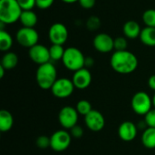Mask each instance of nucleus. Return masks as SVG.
Here are the masks:
<instances>
[{
  "label": "nucleus",
  "mask_w": 155,
  "mask_h": 155,
  "mask_svg": "<svg viewBox=\"0 0 155 155\" xmlns=\"http://www.w3.org/2000/svg\"><path fill=\"white\" fill-rule=\"evenodd\" d=\"M85 56L77 47L70 46L65 48L62 63L64 66L72 72H76L84 67Z\"/></svg>",
  "instance_id": "20e7f679"
},
{
  "label": "nucleus",
  "mask_w": 155,
  "mask_h": 155,
  "mask_svg": "<svg viewBox=\"0 0 155 155\" xmlns=\"http://www.w3.org/2000/svg\"><path fill=\"white\" fill-rule=\"evenodd\" d=\"M114 46L115 51H124L127 50L128 46V42L125 36H118L114 38Z\"/></svg>",
  "instance_id": "bb28decb"
},
{
  "label": "nucleus",
  "mask_w": 155,
  "mask_h": 155,
  "mask_svg": "<svg viewBox=\"0 0 155 155\" xmlns=\"http://www.w3.org/2000/svg\"><path fill=\"white\" fill-rule=\"evenodd\" d=\"M145 26L155 27V9H147L143 12L142 16Z\"/></svg>",
  "instance_id": "b1692460"
},
{
  "label": "nucleus",
  "mask_w": 155,
  "mask_h": 155,
  "mask_svg": "<svg viewBox=\"0 0 155 155\" xmlns=\"http://www.w3.org/2000/svg\"><path fill=\"white\" fill-rule=\"evenodd\" d=\"M50 140V148L54 152L60 153L68 149L72 142V136L66 130H58L51 135Z\"/></svg>",
  "instance_id": "6e6552de"
},
{
  "label": "nucleus",
  "mask_w": 155,
  "mask_h": 155,
  "mask_svg": "<svg viewBox=\"0 0 155 155\" xmlns=\"http://www.w3.org/2000/svg\"><path fill=\"white\" fill-rule=\"evenodd\" d=\"M54 2V0H36V7L42 10H45L50 8Z\"/></svg>",
  "instance_id": "2f4dec72"
},
{
  "label": "nucleus",
  "mask_w": 155,
  "mask_h": 155,
  "mask_svg": "<svg viewBox=\"0 0 155 155\" xmlns=\"http://www.w3.org/2000/svg\"><path fill=\"white\" fill-rule=\"evenodd\" d=\"M94 64V59L92 56H87L85 57V61H84V67L86 68H90Z\"/></svg>",
  "instance_id": "72a5a7b5"
},
{
  "label": "nucleus",
  "mask_w": 155,
  "mask_h": 155,
  "mask_svg": "<svg viewBox=\"0 0 155 155\" xmlns=\"http://www.w3.org/2000/svg\"><path fill=\"white\" fill-rule=\"evenodd\" d=\"M79 114L72 106L63 107L58 114V121L61 126L65 130H70L77 124Z\"/></svg>",
  "instance_id": "1a4fd4ad"
},
{
  "label": "nucleus",
  "mask_w": 155,
  "mask_h": 155,
  "mask_svg": "<svg viewBox=\"0 0 155 155\" xmlns=\"http://www.w3.org/2000/svg\"><path fill=\"white\" fill-rule=\"evenodd\" d=\"M142 143L147 149H155V128L147 127L142 134Z\"/></svg>",
  "instance_id": "412c9836"
},
{
  "label": "nucleus",
  "mask_w": 155,
  "mask_h": 155,
  "mask_svg": "<svg viewBox=\"0 0 155 155\" xmlns=\"http://www.w3.org/2000/svg\"><path fill=\"white\" fill-rule=\"evenodd\" d=\"M65 49L61 45H54L52 44V45L49 47V53H50V58L53 61H62L64 54Z\"/></svg>",
  "instance_id": "5701e85b"
},
{
  "label": "nucleus",
  "mask_w": 155,
  "mask_h": 155,
  "mask_svg": "<svg viewBox=\"0 0 155 155\" xmlns=\"http://www.w3.org/2000/svg\"><path fill=\"white\" fill-rule=\"evenodd\" d=\"M70 134L72 137L74 138H81L84 135V130L81 126H79L78 124H76L75 126H74L73 128L70 129Z\"/></svg>",
  "instance_id": "7c9ffc66"
},
{
  "label": "nucleus",
  "mask_w": 155,
  "mask_h": 155,
  "mask_svg": "<svg viewBox=\"0 0 155 155\" xmlns=\"http://www.w3.org/2000/svg\"><path fill=\"white\" fill-rule=\"evenodd\" d=\"M138 128L133 122L126 121L120 124L118 128V134L124 142H132L137 136Z\"/></svg>",
  "instance_id": "2eb2a0df"
},
{
  "label": "nucleus",
  "mask_w": 155,
  "mask_h": 155,
  "mask_svg": "<svg viewBox=\"0 0 155 155\" xmlns=\"http://www.w3.org/2000/svg\"><path fill=\"white\" fill-rule=\"evenodd\" d=\"M110 64L114 71L121 74L134 73L138 67V58L136 55L128 51H114L111 56Z\"/></svg>",
  "instance_id": "f257e3e1"
},
{
  "label": "nucleus",
  "mask_w": 155,
  "mask_h": 155,
  "mask_svg": "<svg viewBox=\"0 0 155 155\" xmlns=\"http://www.w3.org/2000/svg\"><path fill=\"white\" fill-rule=\"evenodd\" d=\"M84 124L87 128L93 132H99L104 129L105 120L104 115L97 110H92L87 115L84 116Z\"/></svg>",
  "instance_id": "ddd939ff"
},
{
  "label": "nucleus",
  "mask_w": 155,
  "mask_h": 155,
  "mask_svg": "<svg viewBox=\"0 0 155 155\" xmlns=\"http://www.w3.org/2000/svg\"><path fill=\"white\" fill-rule=\"evenodd\" d=\"M75 109H76V111L78 112V114L80 115H84V116L87 115L93 110L92 104L87 100H81V101H79L76 104Z\"/></svg>",
  "instance_id": "393cba45"
},
{
  "label": "nucleus",
  "mask_w": 155,
  "mask_h": 155,
  "mask_svg": "<svg viewBox=\"0 0 155 155\" xmlns=\"http://www.w3.org/2000/svg\"><path fill=\"white\" fill-rule=\"evenodd\" d=\"M79 5L84 9H92L96 3V0H78Z\"/></svg>",
  "instance_id": "473e14b6"
},
{
  "label": "nucleus",
  "mask_w": 155,
  "mask_h": 155,
  "mask_svg": "<svg viewBox=\"0 0 155 155\" xmlns=\"http://www.w3.org/2000/svg\"><path fill=\"white\" fill-rule=\"evenodd\" d=\"M13 46V37L5 30H0V50L2 52H9Z\"/></svg>",
  "instance_id": "4be33fe9"
},
{
  "label": "nucleus",
  "mask_w": 155,
  "mask_h": 155,
  "mask_svg": "<svg viewBox=\"0 0 155 155\" xmlns=\"http://www.w3.org/2000/svg\"><path fill=\"white\" fill-rule=\"evenodd\" d=\"M15 39H16V42L21 46H24L26 48H31L32 46L38 44L39 34L35 28L22 26L16 32Z\"/></svg>",
  "instance_id": "423d86ee"
},
{
  "label": "nucleus",
  "mask_w": 155,
  "mask_h": 155,
  "mask_svg": "<svg viewBox=\"0 0 155 155\" xmlns=\"http://www.w3.org/2000/svg\"><path fill=\"white\" fill-rule=\"evenodd\" d=\"M123 32L126 38L129 39H136L140 37L142 28L138 22L135 20H129L126 21L123 26Z\"/></svg>",
  "instance_id": "dca6fc26"
},
{
  "label": "nucleus",
  "mask_w": 155,
  "mask_h": 155,
  "mask_svg": "<svg viewBox=\"0 0 155 155\" xmlns=\"http://www.w3.org/2000/svg\"><path fill=\"white\" fill-rule=\"evenodd\" d=\"M28 54L30 59L38 65L49 63L51 61L49 48L41 44H37L29 48Z\"/></svg>",
  "instance_id": "f8f14e48"
},
{
  "label": "nucleus",
  "mask_w": 155,
  "mask_h": 155,
  "mask_svg": "<svg viewBox=\"0 0 155 155\" xmlns=\"http://www.w3.org/2000/svg\"><path fill=\"white\" fill-rule=\"evenodd\" d=\"M14 125V118L7 110L0 111V131L5 133L11 130Z\"/></svg>",
  "instance_id": "6ab92c4d"
},
{
  "label": "nucleus",
  "mask_w": 155,
  "mask_h": 155,
  "mask_svg": "<svg viewBox=\"0 0 155 155\" xmlns=\"http://www.w3.org/2000/svg\"><path fill=\"white\" fill-rule=\"evenodd\" d=\"M114 39L106 33L97 34L93 40V45L94 49L102 54H107L114 50Z\"/></svg>",
  "instance_id": "9b49d317"
},
{
  "label": "nucleus",
  "mask_w": 155,
  "mask_h": 155,
  "mask_svg": "<svg viewBox=\"0 0 155 155\" xmlns=\"http://www.w3.org/2000/svg\"><path fill=\"white\" fill-rule=\"evenodd\" d=\"M61 1L65 3V4H74V3L78 2V0H61Z\"/></svg>",
  "instance_id": "e433bc0d"
},
{
  "label": "nucleus",
  "mask_w": 155,
  "mask_h": 155,
  "mask_svg": "<svg viewBox=\"0 0 155 155\" xmlns=\"http://www.w3.org/2000/svg\"><path fill=\"white\" fill-rule=\"evenodd\" d=\"M141 42L147 46L154 47L155 46V27H148L145 26L142 29L140 35Z\"/></svg>",
  "instance_id": "a211bd4d"
},
{
  "label": "nucleus",
  "mask_w": 155,
  "mask_h": 155,
  "mask_svg": "<svg viewBox=\"0 0 155 155\" xmlns=\"http://www.w3.org/2000/svg\"><path fill=\"white\" fill-rule=\"evenodd\" d=\"M18 64V56L14 52H6L2 59H1V64L6 71L14 69Z\"/></svg>",
  "instance_id": "aec40b11"
},
{
  "label": "nucleus",
  "mask_w": 155,
  "mask_h": 155,
  "mask_svg": "<svg viewBox=\"0 0 155 155\" xmlns=\"http://www.w3.org/2000/svg\"><path fill=\"white\" fill-rule=\"evenodd\" d=\"M148 85L149 87L153 90L155 92V74H153L149 77V80H148Z\"/></svg>",
  "instance_id": "f704fd0d"
},
{
  "label": "nucleus",
  "mask_w": 155,
  "mask_h": 155,
  "mask_svg": "<svg viewBox=\"0 0 155 155\" xmlns=\"http://www.w3.org/2000/svg\"><path fill=\"white\" fill-rule=\"evenodd\" d=\"M131 106L136 114L145 116L153 109V99L145 92H137L132 98Z\"/></svg>",
  "instance_id": "39448f33"
},
{
  "label": "nucleus",
  "mask_w": 155,
  "mask_h": 155,
  "mask_svg": "<svg viewBox=\"0 0 155 155\" xmlns=\"http://www.w3.org/2000/svg\"><path fill=\"white\" fill-rule=\"evenodd\" d=\"M102 23L98 16L92 15L86 20V27L90 31H96L100 28Z\"/></svg>",
  "instance_id": "a878e982"
},
{
  "label": "nucleus",
  "mask_w": 155,
  "mask_h": 155,
  "mask_svg": "<svg viewBox=\"0 0 155 155\" xmlns=\"http://www.w3.org/2000/svg\"><path fill=\"white\" fill-rule=\"evenodd\" d=\"M19 22L24 27L35 28L38 22V17L33 10H24L20 15Z\"/></svg>",
  "instance_id": "f3484780"
},
{
  "label": "nucleus",
  "mask_w": 155,
  "mask_h": 155,
  "mask_svg": "<svg viewBox=\"0 0 155 155\" xmlns=\"http://www.w3.org/2000/svg\"><path fill=\"white\" fill-rule=\"evenodd\" d=\"M22 10H33L36 6V0H16Z\"/></svg>",
  "instance_id": "c85d7f7f"
},
{
  "label": "nucleus",
  "mask_w": 155,
  "mask_h": 155,
  "mask_svg": "<svg viewBox=\"0 0 155 155\" xmlns=\"http://www.w3.org/2000/svg\"><path fill=\"white\" fill-rule=\"evenodd\" d=\"M145 124L147 127L155 128V108H153L146 115L144 119Z\"/></svg>",
  "instance_id": "c756f323"
},
{
  "label": "nucleus",
  "mask_w": 155,
  "mask_h": 155,
  "mask_svg": "<svg viewBox=\"0 0 155 155\" xmlns=\"http://www.w3.org/2000/svg\"><path fill=\"white\" fill-rule=\"evenodd\" d=\"M23 10L16 0H0V22L12 25L19 21Z\"/></svg>",
  "instance_id": "7ed1b4c3"
},
{
  "label": "nucleus",
  "mask_w": 155,
  "mask_h": 155,
  "mask_svg": "<svg viewBox=\"0 0 155 155\" xmlns=\"http://www.w3.org/2000/svg\"><path fill=\"white\" fill-rule=\"evenodd\" d=\"M75 87L71 79L68 78H58L51 88L54 96L59 99H65L71 96Z\"/></svg>",
  "instance_id": "0eeeda50"
},
{
  "label": "nucleus",
  "mask_w": 155,
  "mask_h": 155,
  "mask_svg": "<svg viewBox=\"0 0 155 155\" xmlns=\"http://www.w3.org/2000/svg\"><path fill=\"white\" fill-rule=\"evenodd\" d=\"M35 143L39 149L45 150L51 146V140H50V137H47L45 135H41L36 139Z\"/></svg>",
  "instance_id": "cd10ccee"
},
{
  "label": "nucleus",
  "mask_w": 155,
  "mask_h": 155,
  "mask_svg": "<svg viewBox=\"0 0 155 155\" xmlns=\"http://www.w3.org/2000/svg\"><path fill=\"white\" fill-rule=\"evenodd\" d=\"M69 36L67 27L62 23L53 24L48 30V38L52 44L64 45Z\"/></svg>",
  "instance_id": "9d476101"
},
{
  "label": "nucleus",
  "mask_w": 155,
  "mask_h": 155,
  "mask_svg": "<svg viewBox=\"0 0 155 155\" xmlns=\"http://www.w3.org/2000/svg\"><path fill=\"white\" fill-rule=\"evenodd\" d=\"M153 108H155V94L153 97Z\"/></svg>",
  "instance_id": "4c0bfd02"
},
{
  "label": "nucleus",
  "mask_w": 155,
  "mask_h": 155,
  "mask_svg": "<svg viewBox=\"0 0 155 155\" xmlns=\"http://www.w3.org/2000/svg\"><path fill=\"white\" fill-rule=\"evenodd\" d=\"M6 70L2 66V65H0V78H3L4 77V75H5V72Z\"/></svg>",
  "instance_id": "c9c22d12"
},
{
  "label": "nucleus",
  "mask_w": 155,
  "mask_h": 155,
  "mask_svg": "<svg viewBox=\"0 0 155 155\" xmlns=\"http://www.w3.org/2000/svg\"><path fill=\"white\" fill-rule=\"evenodd\" d=\"M74 85L75 88L84 90L89 87L92 83V74L88 68L84 67L76 72H74V75L72 78Z\"/></svg>",
  "instance_id": "4468645a"
},
{
  "label": "nucleus",
  "mask_w": 155,
  "mask_h": 155,
  "mask_svg": "<svg viewBox=\"0 0 155 155\" xmlns=\"http://www.w3.org/2000/svg\"><path fill=\"white\" fill-rule=\"evenodd\" d=\"M35 79L38 86L41 89H51L55 81L58 79L55 66L51 62L39 65L35 73Z\"/></svg>",
  "instance_id": "f03ea898"
}]
</instances>
